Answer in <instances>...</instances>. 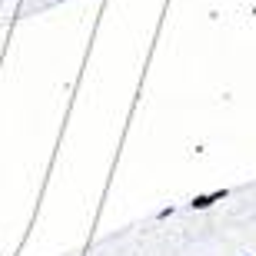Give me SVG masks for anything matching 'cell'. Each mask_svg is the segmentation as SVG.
<instances>
[{"instance_id": "6da1fadb", "label": "cell", "mask_w": 256, "mask_h": 256, "mask_svg": "<svg viewBox=\"0 0 256 256\" xmlns=\"http://www.w3.org/2000/svg\"><path fill=\"white\" fill-rule=\"evenodd\" d=\"M230 196V190H213V193H203V196H193V210H210L213 203H223Z\"/></svg>"}]
</instances>
